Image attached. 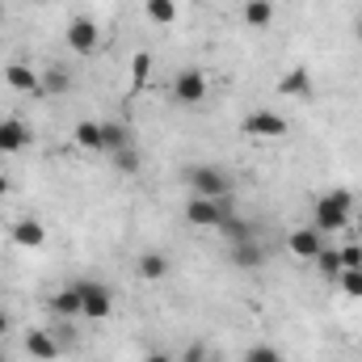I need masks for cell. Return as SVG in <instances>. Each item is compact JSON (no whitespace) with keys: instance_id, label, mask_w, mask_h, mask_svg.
I'll use <instances>...</instances> for the list:
<instances>
[{"instance_id":"cell-25","label":"cell","mask_w":362,"mask_h":362,"mask_svg":"<svg viewBox=\"0 0 362 362\" xmlns=\"http://www.w3.org/2000/svg\"><path fill=\"white\" fill-rule=\"evenodd\" d=\"M337 286H341L350 299H362V266L358 270H341L337 274Z\"/></svg>"},{"instance_id":"cell-7","label":"cell","mask_w":362,"mask_h":362,"mask_svg":"<svg viewBox=\"0 0 362 362\" xmlns=\"http://www.w3.org/2000/svg\"><path fill=\"white\" fill-rule=\"evenodd\" d=\"M8 240H13V249H42L47 245V223H38L34 215H21L8 228Z\"/></svg>"},{"instance_id":"cell-28","label":"cell","mask_w":362,"mask_h":362,"mask_svg":"<svg viewBox=\"0 0 362 362\" xmlns=\"http://www.w3.org/2000/svg\"><path fill=\"white\" fill-rule=\"evenodd\" d=\"M245 362H282V350H274V346H253Z\"/></svg>"},{"instance_id":"cell-10","label":"cell","mask_w":362,"mask_h":362,"mask_svg":"<svg viewBox=\"0 0 362 362\" xmlns=\"http://www.w3.org/2000/svg\"><path fill=\"white\" fill-rule=\"evenodd\" d=\"M30 148V127L21 122V118H4L0 122V152L4 156H17V152H25Z\"/></svg>"},{"instance_id":"cell-21","label":"cell","mask_w":362,"mask_h":362,"mask_svg":"<svg viewBox=\"0 0 362 362\" xmlns=\"http://www.w3.org/2000/svg\"><path fill=\"white\" fill-rule=\"evenodd\" d=\"M148 76H152V55L148 51H135V59H131V93L148 89Z\"/></svg>"},{"instance_id":"cell-15","label":"cell","mask_w":362,"mask_h":362,"mask_svg":"<svg viewBox=\"0 0 362 362\" xmlns=\"http://www.w3.org/2000/svg\"><path fill=\"white\" fill-rule=\"evenodd\" d=\"M274 0H245V8H240V17H245V25L249 30H266L274 21Z\"/></svg>"},{"instance_id":"cell-24","label":"cell","mask_w":362,"mask_h":362,"mask_svg":"<svg viewBox=\"0 0 362 362\" xmlns=\"http://www.w3.org/2000/svg\"><path fill=\"white\" fill-rule=\"evenodd\" d=\"M68 89H72V76L64 68H47L42 72V93H55L59 97V93H68Z\"/></svg>"},{"instance_id":"cell-27","label":"cell","mask_w":362,"mask_h":362,"mask_svg":"<svg viewBox=\"0 0 362 362\" xmlns=\"http://www.w3.org/2000/svg\"><path fill=\"white\" fill-rule=\"evenodd\" d=\"M337 257H341V270H358L362 266V245H341Z\"/></svg>"},{"instance_id":"cell-4","label":"cell","mask_w":362,"mask_h":362,"mask_svg":"<svg viewBox=\"0 0 362 362\" xmlns=\"http://www.w3.org/2000/svg\"><path fill=\"white\" fill-rule=\"evenodd\" d=\"M76 291H81V316H85V320H105V316L114 312V295H110L101 282L81 278V282H76Z\"/></svg>"},{"instance_id":"cell-32","label":"cell","mask_w":362,"mask_h":362,"mask_svg":"<svg viewBox=\"0 0 362 362\" xmlns=\"http://www.w3.org/2000/svg\"><path fill=\"white\" fill-rule=\"evenodd\" d=\"M8 189H13V181H8V177H4V173H0V198H4Z\"/></svg>"},{"instance_id":"cell-36","label":"cell","mask_w":362,"mask_h":362,"mask_svg":"<svg viewBox=\"0 0 362 362\" xmlns=\"http://www.w3.org/2000/svg\"><path fill=\"white\" fill-rule=\"evenodd\" d=\"M0 21H4V8H0Z\"/></svg>"},{"instance_id":"cell-1","label":"cell","mask_w":362,"mask_h":362,"mask_svg":"<svg viewBox=\"0 0 362 362\" xmlns=\"http://www.w3.org/2000/svg\"><path fill=\"white\" fill-rule=\"evenodd\" d=\"M350 211H354V194L350 189H329L316 198L312 206V228L320 236H333V232H346L350 228Z\"/></svg>"},{"instance_id":"cell-29","label":"cell","mask_w":362,"mask_h":362,"mask_svg":"<svg viewBox=\"0 0 362 362\" xmlns=\"http://www.w3.org/2000/svg\"><path fill=\"white\" fill-rule=\"evenodd\" d=\"M202 358H206V346H202V341L185 346V354H181V362H202Z\"/></svg>"},{"instance_id":"cell-8","label":"cell","mask_w":362,"mask_h":362,"mask_svg":"<svg viewBox=\"0 0 362 362\" xmlns=\"http://www.w3.org/2000/svg\"><path fill=\"white\" fill-rule=\"evenodd\" d=\"M206 76L198 72V68H185V72H177V81H173V97H177L181 105H202L206 101Z\"/></svg>"},{"instance_id":"cell-2","label":"cell","mask_w":362,"mask_h":362,"mask_svg":"<svg viewBox=\"0 0 362 362\" xmlns=\"http://www.w3.org/2000/svg\"><path fill=\"white\" fill-rule=\"evenodd\" d=\"M185 223H194V228H219L228 215H232V202L228 198H198V194H189V202H185Z\"/></svg>"},{"instance_id":"cell-9","label":"cell","mask_w":362,"mask_h":362,"mask_svg":"<svg viewBox=\"0 0 362 362\" xmlns=\"http://www.w3.org/2000/svg\"><path fill=\"white\" fill-rule=\"evenodd\" d=\"M286 249H291V257H299V262H316V253L325 249V236L308 223V228H295V232L286 236Z\"/></svg>"},{"instance_id":"cell-13","label":"cell","mask_w":362,"mask_h":362,"mask_svg":"<svg viewBox=\"0 0 362 362\" xmlns=\"http://www.w3.org/2000/svg\"><path fill=\"white\" fill-rule=\"evenodd\" d=\"M4 81L13 93H42V76L30 68V64H8L4 68Z\"/></svg>"},{"instance_id":"cell-35","label":"cell","mask_w":362,"mask_h":362,"mask_svg":"<svg viewBox=\"0 0 362 362\" xmlns=\"http://www.w3.org/2000/svg\"><path fill=\"white\" fill-rule=\"evenodd\" d=\"M0 362H8V358H4V350H0Z\"/></svg>"},{"instance_id":"cell-18","label":"cell","mask_w":362,"mask_h":362,"mask_svg":"<svg viewBox=\"0 0 362 362\" xmlns=\"http://www.w3.org/2000/svg\"><path fill=\"white\" fill-rule=\"evenodd\" d=\"M219 232H223V236H228L232 245H240V240H257V228H253V223H249L245 215H236V211H232V215H228V219L219 223Z\"/></svg>"},{"instance_id":"cell-30","label":"cell","mask_w":362,"mask_h":362,"mask_svg":"<svg viewBox=\"0 0 362 362\" xmlns=\"http://www.w3.org/2000/svg\"><path fill=\"white\" fill-rule=\"evenodd\" d=\"M8 329H13V316H8V312H4V308H0V337H4V333H8Z\"/></svg>"},{"instance_id":"cell-14","label":"cell","mask_w":362,"mask_h":362,"mask_svg":"<svg viewBox=\"0 0 362 362\" xmlns=\"http://www.w3.org/2000/svg\"><path fill=\"white\" fill-rule=\"evenodd\" d=\"M278 93H282V97H308V93H312V72H308L303 64H299V68H291V72H282Z\"/></svg>"},{"instance_id":"cell-11","label":"cell","mask_w":362,"mask_h":362,"mask_svg":"<svg viewBox=\"0 0 362 362\" xmlns=\"http://www.w3.org/2000/svg\"><path fill=\"white\" fill-rule=\"evenodd\" d=\"M47 312L59 316V320H76V316H81V291H76V282H68L64 291H55V295L47 299Z\"/></svg>"},{"instance_id":"cell-20","label":"cell","mask_w":362,"mask_h":362,"mask_svg":"<svg viewBox=\"0 0 362 362\" xmlns=\"http://www.w3.org/2000/svg\"><path fill=\"white\" fill-rule=\"evenodd\" d=\"M144 13L152 25H173L177 21V0H144Z\"/></svg>"},{"instance_id":"cell-33","label":"cell","mask_w":362,"mask_h":362,"mask_svg":"<svg viewBox=\"0 0 362 362\" xmlns=\"http://www.w3.org/2000/svg\"><path fill=\"white\" fill-rule=\"evenodd\" d=\"M354 34H358V42H362V17H358V21H354Z\"/></svg>"},{"instance_id":"cell-22","label":"cell","mask_w":362,"mask_h":362,"mask_svg":"<svg viewBox=\"0 0 362 362\" xmlns=\"http://www.w3.org/2000/svg\"><path fill=\"white\" fill-rule=\"evenodd\" d=\"M101 135H105V152H110V156L122 152V148H131V135H127L122 122H101Z\"/></svg>"},{"instance_id":"cell-17","label":"cell","mask_w":362,"mask_h":362,"mask_svg":"<svg viewBox=\"0 0 362 362\" xmlns=\"http://www.w3.org/2000/svg\"><path fill=\"white\" fill-rule=\"evenodd\" d=\"M135 270H139V278H148V282H165V278H169V257L156 253V249H148Z\"/></svg>"},{"instance_id":"cell-3","label":"cell","mask_w":362,"mask_h":362,"mask_svg":"<svg viewBox=\"0 0 362 362\" xmlns=\"http://www.w3.org/2000/svg\"><path fill=\"white\" fill-rule=\"evenodd\" d=\"M185 185H189L198 198H228V194H232L228 173L215 169V165H194V169H185Z\"/></svg>"},{"instance_id":"cell-19","label":"cell","mask_w":362,"mask_h":362,"mask_svg":"<svg viewBox=\"0 0 362 362\" xmlns=\"http://www.w3.org/2000/svg\"><path fill=\"white\" fill-rule=\"evenodd\" d=\"M232 262H236L240 270H257V266L266 262V253H262L257 240H240V245H232Z\"/></svg>"},{"instance_id":"cell-26","label":"cell","mask_w":362,"mask_h":362,"mask_svg":"<svg viewBox=\"0 0 362 362\" xmlns=\"http://www.w3.org/2000/svg\"><path fill=\"white\" fill-rule=\"evenodd\" d=\"M114 169H118V173H139V152H135V148L114 152Z\"/></svg>"},{"instance_id":"cell-23","label":"cell","mask_w":362,"mask_h":362,"mask_svg":"<svg viewBox=\"0 0 362 362\" xmlns=\"http://www.w3.org/2000/svg\"><path fill=\"white\" fill-rule=\"evenodd\" d=\"M316 270L325 274L329 282H337V274H341V257H337V249H329V245H325V249L316 253Z\"/></svg>"},{"instance_id":"cell-31","label":"cell","mask_w":362,"mask_h":362,"mask_svg":"<svg viewBox=\"0 0 362 362\" xmlns=\"http://www.w3.org/2000/svg\"><path fill=\"white\" fill-rule=\"evenodd\" d=\"M144 362H173V358H169L165 350H148V358H144Z\"/></svg>"},{"instance_id":"cell-12","label":"cell","mask_w":362,"mask_h":362,"mask_svg":"<svg viewBox=\"0 0 362 362\" xmlns=\"http://www.w3.org/2000/svg\"><path fill=\"white\" fill-rule=\"evenodd\" d=\"M25 354L34 362H55L59 358V341H55L47 329H30V333H25Z\"/></svg>"},{"instance_id":"cell-16","label":"cell","mask_w":362,"mask_h":362,"mask_svg":"<svg viewBox=\"0 0 362 362\" xmlns=\"http://www.w3.org/2000/svg\"><path fill=\"white\" fill-rule=\"evenodd\" d=\"M72 139H76V148H85V152H105V135H101V122H76V131H72Z\"/></svg>"},{"instance_id":"cell-6","label":"cell","mask_w":362,"mask_h":362,"mask_svg":"<svg viewBox=\"0 0 362 362\" xmlns=\"http://www.w3.org/2000/svg\"><path fill=\"white\" fill-rule=\"evenodd\" d=\"M68 47L76 55H97L101 51V30H97L93 17H72L68 21Z\"/></svg>"},{"instance_id":"cell-5","label":"cell","mask_w":362,"mask_h":362,"mask_svg":"<svg viewBox=\"0 0 362 362\" xmlns=\"http://www.w3.org/2000/svg\"><path fill=\"white\" fill-rule=\"evenodd\" d=\"M286 131H291V122L282 114H274V110H253L240 122V135H249V139H282Z\"/></svg>"},{"instance_id":"cell-34","label":"cell","mask_w":362,"mask_h":362,"mask_svg":"<svg viewBox=\"0 0 362 362\" xmlns=\"http://www.w3.org/2000/svg\"><path fill=\"white\" fill-rule=\"evenodd\" d=\"M202 362H219V358H211V354H206V358H202Z\"/></svg>"}]
</instances>
